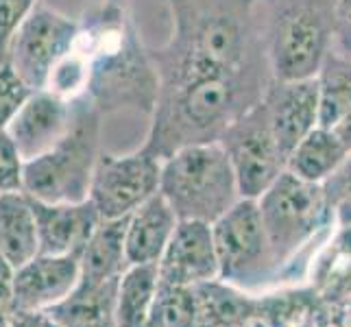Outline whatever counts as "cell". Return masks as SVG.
Segmentation results:
<instances>
[{"label": "cell", "instance_id": "obj_1", "mask_svg": "<svg viewBox=\"0 0 351 327\" xmlns=\"http://www.w3.org/2000/svg\"><path fill=\"white\" fill-rule=\"evenodd\" d=\"M166 3L173 20L171 38L151 51L160 90L229 77H271L260 0Z\"/></svg>", "mask_w": 351, "mask_h": 327}, {"label": "cell", "instance_id": "obj_2", "mask_svg": "<svg viewBox=\"0 0 351 327\" xmlns=\"http://www.w3.org/2000/svg\"><path fill=\"white\" fill-rule=\"evenodd\" d=\"M77 46L90 66L86 99L101 116L153 114L160 81L127 0H103L88 11L79 20Z\"/></svg>", "mask_w": 351, "mask_h": 327}, {"label": "cell", "instance_id": "obj_3", "mask_svg": "<svg viewBox=\"0 0 351 327\" xmlns=\"http://www.w3.org/2000/svg\"><path fill=\"white\" fill-rule=\"evenodd\" d=\"M260 9L271 77H317L334 48V0H260Z\"/></svg>", "mask_w": 351, "mask_h": 327}, {"label": "cell", "instance_id": "obj_4", "mask_svg": "<svg viewBox=\"0 0 351 327\" xmlns=\"http://www.w3.org/2000/svg\"><path fill=\"white\" fill-rule=\"evenodd\" d=\"M101 133L103 116L83 96L75 103V120L66 136L42 155L24 162V195L44 203L86 201L101 155Z\"/></svg>", "mask_w": 351, "mask_h": 327}, {"label": "cell", "instance_id": "obj_5", "mask_svg": "<svg viewBox=\"0 0 351 327\" xmlns=\"http://www.w3.org/2000/svg\"><path fill=\"white\" fill-rule=\"evenodd\" d=\"M157 192L177 221L210 225L240 199L236 175L219 142L190 144L162 160Z\"/></svg>", "mask_w": 351, "mask_h": 327}, {"label": "cell", "instance_id": "obj_6", "mask_svg": "<svg viewBox=\"0 0 351 327\" xmlns=\"http://www.w3.org/2000/svg\"><path fill=\"white\" fill-rule=\"evenodd\" d=\"M275 271L293 260L332 216L323 184L284 171L256 199Z\"/></svg>", "mask_w": 351, "mask_h": 327}, {"label": "cell", "instance_id": "obj_7", "mask_svg": "<svg viewBox=\"0 0 351 327\" xmlns=\"http://www.w3.org/2000/svg\"><path fill=\"white\" fill-rule=\"evenodd\" d=\"M212 236L219 258V280L247 290L275 273L256 199L240 197L212 223Z\"/></svg>", "mask_w": 351, "mask_h": 327}, {"label": "cell", "instance_id": "obj_8", "mask_svg": "<svg viewBox=\"0 0 351 327\" xmlns=\"http://www.w3.org/2000/svg\"><path fill=\"white\" fill-rule=\"evenodd\" d=\"M219 144L232 164L242 199H258L286 171V155L275 140L262 101L236 118Z\"/></svg>", "mask_w": 351, "mask_h": 327}, {"label": "cell", "instance_id": "obj_9", "mask_svg": "<svg viewBox=\"0 0 351 327\" xmlns=\"http://www.w3.org/2000/svg\"><path fill=\"white\" fill-rule=\"evenodd\" d=\"M79 20L38 0L9 44L7 64L31 90H42L51 70L75 46Z\"/></svg>", "mask_w": 351, "mask_h": 327}, {"label": "cell", "instance_id": "obj_10", "mask_svg": "<svg viewBox=\"0 0 351 327\" xmlns=\"http://www.w3.org/2000/svg\"><path fill=\"white\" fill-rule=\"evenodd\" d=\"M160 171L162 160L142 149L120 155L101 151L88 199L99 210L103 221L125 218L157 195Z\"/></svg>", "mask_w": 351, "mask_h": 327}, {"label": "cell", "instance_id": "obj_11", "mask_svg": "<svg viewBox=\"0 0 351 327\" xmlns=\"http://www.w3.org/2000/svg\"><path fill=\"white\" fill-rule=\"evenodd\" d=\"M157 280L168 286H197L219 280V258L210 223L177 221L157 262Z\"/></svg>", "mask_w": 351, "mask_h": 327}, {"label": "cell", "instance_id": "obj_12", "mask_svg": "<svg viewBox=\"0 0 351 327\" xmlns=\"http://www.w3.org/2000/svg\"><path fill=\"white\" fill-rule=\"evenodd\" d=\"M79 253L46 256L38 253L16 269L9 312H46L59 304L79 282Z\"/></svg>", "mask_w": 351, "mask_h": 327}, {"label": "cell", "instance_id": "obj_13", "mask_svg": "<svg viewBox=\"0 0 351 327\" xmlns=\"http://www.w3.org/2000/svg\"><path fill=\"white\" fill-rule=\"evenodd\" d=\"M262 105L286 160L290 151L319 127V86L314 77L297 81L273 79L262 96Z\"/></svg>", "mask_w": 351, "mask_h": 327}, {"label": "cell", "instance_id": "obj_14", "mask_svg": "<svg viewBox=\"0 0 351 327\" xmlns=\"http://www.w3.org/2000/svg\"><path fill=\"white\" fill-rule=\"evenodd\" d=\"M75 103L59 99L48 90L31 92L27 103L5 129L16 142L24 162L42 155L66 136L75 120Z\"/></svg>", "mask_w": 351, "mask_h": 327}, {"label": "cell", "instance_id": "obj_15", "mask_svg": "<svg viewBox=\"0 0 351 327\" xmlns=\"http://www.w3.org/2000/svg\"><path fill=\"white\" fill-rule=\"evenodd\" d=\"M29 201L38 227L40 253L46 256L81 253L83 245L103 221L90 199L79 203H44L29 197Z\"/></svg>", "mask_w": 351, "mask_h": 327}, {"label": "cell", "instance_id": "obj_16", "mask_svg": "<svg viewBox=\"0 0 351 327\" xmlns=\"http://www.w3.org/2000/svg\"><path fill=\"white\" fill-rule=\"evenodd\" d=\"M177 216L160 192L144 201L138 210L127 216L125 227V256L129 266L157 264L171 240Z\"/></svg>", "mask_w": 351, "mask_h": 327}, {"label": "cell", "instance_id": "obj_17", "mask_svg": "<svg viewBox=\"0 0 351 327\" xmlns=\"http://www.w3.org/2000/svg\"><path fill=\"white\" fill-rule=\"evenodd\" d=\"M118 280H79L68 297L46 310L48 317L59 327H116Z\"/></svg>", "mask_w": 351, "mask_h": 327}, {"label": "cell", "instance_id": "obj_18", "mask_svg": "<svg viewBox=\"0 0 351 327\" xmlns=\"http://www.w3.org/2000/svg\"><path fill=\"white\" fill-rule=\"evenodd\" d=\"M125 227L127 216L99 223L79 253V280L107 282L118 280L127 271L129 264L125 256Z\"/></svg>", "mask_w": 351, "mask_h": 327}, {"label": "cell", "instance_id": "obj_19", "mask_svg": "<svg viewBox=\"0 0 351 327\" xmlns=\"http://www.w3.org/2000/svg\"><path fill=\"white\" fill-rule=\"evenodd\" d=\"M351 153L328 127H314L286 160V171L312 184H325Z\"/></svg>", "mask_w": 351, "mask_h": 327}, {"label": "cell", "instance_id": "obj_20", "mask_svg": "<svg viewBox=\"0 0 351 327\" xmlns=\"http://www.w3.org/2000/svg\"><path fill=\"white\" fill-rule=\"evenodd\" d=\"M0 253L14 269L40 253L35 216L24 192L0 195Z\"/></svg>", "mask_w": 351, "mask_h": 327}, {"label": "cell", "instance_id": "obj_21", "mask_svg": "<svg viewBox=\"0 0 351 327\" xmlns=\"http://www.w3.org/2000/svg\"><path fill=\"white\" fill-rule=\"evenodd\" d=\"M197 301V327H249L253 295L223 280L192 286Z\"/></svg>", "mask_w": 351, "mask_h": 327}, {"label": "cell", "instance_id": "obj_22", "mask_svg": "<svg viewBox=\"0 0 351 327\" xmlns=\"http://www.w3.org/2000/svg\"><path fill=\"white\" fill-rule=\"evenodd\" d=\"M157 264L127 266L118 280L116 327H144L157 293Z\"/></svg>", "mask_w": 351, "mask_h": 327}, {"label": "cell", "instance_id": "obj_23", "mask_svg": "<svg viewBox=\"0 0 351 327\" xmlns=\"http://www.w3.org/2000/svg\"><path fill=\"white\" fill-rule=\"evenodd\" d=\"M314 79L319 86V125L332 127L351 109V57L332 48Z\"/></svg>", "mask_w": 351, "mask_h": 327}, {"label": "cell", "instance_id": "obj_24", "mask_svg": "<svg viewBox=\"0 0 351 327\" xmlns=\"http://www.w3.org/2000/svg\"><path fill=\"white\" fill-rule=\"evenodd\" d=\"M312 293H271L253 295V312L249 327H295L304 319L312 317Z\"/></svg>", "mask_w": 351, "mask_h": 327}, {"label": "cell", "instance_id": "obj_25", "mask_svg": "<svg viewBox=\"0 0 351 327\" xmlns=\"http://www.w3.org/2000/svg\"><path fill=\"white\" fill-rule=\"evenodd\" d=\"M147 323L153 327H197V301L192 286L157 284Z\"/></svg>", "mask_w": 351, "mask_h": 327}, {"label": "cell", "instance_id": "obj_26", "mask_svg": "<svg viewBox=\"0 0 351 327\" xmlns=\"http://www.w3.org/2000/svg\"><path fill=\"white\" fill-rule=\"evenodd\" d=\"M88 83H90L88 57L77 46V40H75V46H72L70 51L59 59L57 66L51 70V75L46 79V86L42 90L53 92L55 96H59V99H64L68 103H75L88 94Z\"/></svg>", "mask_w": 351, "mask_h": 327}, {"label": "cell", "instance_id": "obj_27", "mask_svg": "<svg viewBox=\"0 0 351 327\" xmlns=\"http://www.w3.org/2000/svg\"><path fill=\"white\" fill-rule=\"evenodd\" d=\"M31 88L22 81V77L7 62L0 64V131L20 112V107L31 96Z\"/></svg>", "mask_w": 351, "mask_h": 327}, {"label": "cell", "instance_id": "obj_28", "mask_svg": "<svg viewBox=\"0 0 351 327\" xmlns=\"http://www.w3.org/2000/svg\"><path fill=\"white\" fill-rule=\"evenodd\" d=\"M24 184V157L9 133L0 131V195L22 192Z\"/></svg>", "mask_w": 351, "mask_h": 327}, {"label": "cell", "instance_id": "obj_29", "mask_svg": "<svg viewBox=\"0 0 351 327\" xmlns=\"http://www.w3.org/2000/svg\"><path fill=\"white\" fill-rule=\"evenodd\" d=\"M38 0H0V64L7 62L9 44Z\"/></svg>", "mask_w": 351, "mask_h": 327}, {"label": "cell", "instance_id": "obj_30", "mask_svg": "<svg viewBox=\"0 0 351 327\" xmlns=\"http://www.w3.org/2000/svg\"><path fill=\"white\" fill-rule=\"evenodd\" d=\"M334 51L351 57V0H334Z\"/></svg>", "mask_w": 351, "mask_h": 327}, {"label": "cell", "instance_id": "obj_31", "mask_svg": "<svg viewBox=\"0 0 351 327\" xmlns=\"http://www.w3.org/2000/svg\"><path fill=\"white\" fill-rule=\"evenodd\" d=\"M14 275L16 269L0 253V312L11 310V293H14Z\"/></svg>", "mask_w": 351, "mask_h": 327}, {"label": "cell", "instance_id": "obj_32", "mask_svg": "<svg viewBox=\"0 0 351 327\" xmlns=\"http://www.w3.org/2000/svg\"><path fill=\"white\" fill-rule=\"evenodd\" d=\"M9 327H59L48 312H9Z\"/></svg>", "mask_w": 351, "mask_h": 327}, {"label": "cell", "instance_id": "obj_33", "mask_svg": "<svg viewBox=\"0 0 351 327\" xmlns=\"http://www.w3.org/2000/svg\"><path fill=\"white\" fill-rule=\"evenodd\" d=\"M328 129H332L334 133H336V138L341 140L343 144H345V149L351 153V109L347 114H343L341 118L336 120V123L332 125V127H328Z\"/></svg>", "mask_w": 351, "mask_h": 327}, {"label": "cell", "instance_id": "obj_34", "mask_svg": "<svg viewBox=\"0 0 351 327\" xmlns=\"http://www.w3.org/2000/svg\"><path fill=\"white\" fill-rule=\"evenodd\" d=\"M336 323L341 327H351V299H347L343 308H341V314H338Z\"/></svg>", "mask_w": 351, "mask_h": 327}, {"label": "cell", "instance_id": "obj_35", "mask_svg": "<svg viewBox=\"0 0 351 327\" xmlns=\"http://www.w3.org/2000/svg\"><path fill=\"white\" fill-rule=\"evenodd\" d=\"M295 327H317V319H314V314H312V317L304 319V321H301V323H297Z\"/></svg>", "mask_w": 351, "mask_h": 327}, {"label": "cell", "instance_id": "obj_36", "mask_svg": "<svg viewBox=\"0 0 351 327\" xmlns=\"http://www.w3.org/2000/svg\"><path fill=\"white\" fill-rule=\"evenodd\" d=\"M0 327H9V314L0 312Z\"/></svg>", "mask_w": 351, "mask_h": 327}]
</instances>
